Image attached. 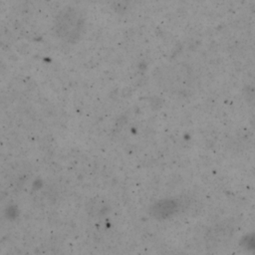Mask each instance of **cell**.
Instances as JSON below:
<instances>
[{"instance_id":"obj_2","label":"cell","mask_w":255,"mask_h":255,"mask_svg":"<svg viewBox=\"0 0 255 255\" xmlns=\"http://www.w3.org/2000/svg\"><path fill=\"white\" fill-rule=\"evenodd\" d=\"M247 242L249 243V247L248 248H251V249H254L255 250V236H251V237H248L247 238Z\"/></svg>"},{"instance_id":"obj_1","label":"cell","mask_w":255,"mask_h":255,"mask_svg":"<svg viewBox=\"0 0 255 255\" xmlns=\"http://www.w3.org/2000/svg\"><path fill=\"white\" fill-rule=\"evenodd\" d=\"M176 209V203L173 201H164L163 205L159 206L160 216H168L169 214L173 213V211Z\"/></svg>"}]
</instances>
